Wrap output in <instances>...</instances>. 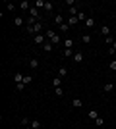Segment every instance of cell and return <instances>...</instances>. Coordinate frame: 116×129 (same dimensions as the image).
<instances>
[{
	"label": "cell",
	"instance_id": "1f68e13d",
	"mask_svg": "<svg viewBox=\"0 0 116 129\" xmlns=\"http://www.w3.org/2000/svg\"><path fill=\"white\" fill-rule=\"evenodd\" d=\"M105 43L108 44V46H112V43H114V39H112V37H106V39H105Z\"/></svg>",
	"mask_w": 116,
	"mask_h": 129
},
{
	"label": "cell",
	"instance_id": "cb8c5ba5",
	"mask_svg": "<svg viewBox=\"0 0 116 129\" xmlns=\"http://www.w3.org/2000/svg\"><path fill=\"white\" fill-rule=\"evenodd\" d=\"M64 48H74V41H72V39H66V43H64Z\"/></svg>",
	"mask_w": 116,
	"mask_h": 129
},
{
	"label": "cell",
	"instance_id": "ac0fdd59",
	"mask_svg": "<svg viewBox=\"0 0 116 129\" xmlns=\"http://www.w3.org/2000/svg\"><path fill=\"white\" fill-rule=\"evenodd\" d=\"M29 68L37 70V68H39V60H37V58H31V60H29Z\"/></svg>",
	"mask_w": 116,
	"mask_h": 129
},
{
	"label": "cell",
	"instance_id": "9c48e42d",
	"mask_svg": "<svg viewBox=\"0 0 116 129\" xmlns=\"http://www.w3.org/2000/svg\"><path fill=\"white\" fill-rule=\"evenodd\" d=\"M103 91L105 92H112L114 91V83H105V85H103Z\"/></svg>",
	"mask_w": 116,
	"mask_h": 129
},
{
	"label": "cell",
	"instance_id": "30bf717a",
	"mask_svg": "<svg viewBox=\"0 0 116 129\" xmlns=\"http://www.w3.org/2000/svg\"><path fill=\"white\" fill-rule=\"evenodd\" d=\"M54 23L60 27L62 23H64V16H62V14H56V16H54Z\"/></svg>",
	"mask_w": 116,
	"mask_h": 129
},
{
	"label": "cell",
	"instance_id": "4dcf8cb0",
	"mask_svg": "<svg viewBox=\"0 0 116 129\" xmlns=\"http://www.w3.org/2000/svg\"><path fill=\"white\" fill-rule=\"evenodd\" d=\"M31 81H33V77H31V75H25V77H23V83H25V85L31 83Z\"/></svg>",
	"mask_w": 116,
	"mask_h": 129
},
{
	"label": "cell",
	"instance_id": "8d00e7d4",
	"mask_svg": "<svg viewBox=\"0 0 116 129\" xmlns=\"http://www.w3.org/2000/svg\"><path fill=\"white\" fill-rule=\"evenodd\" d=\"M74 4H76V0H66V6H70V8H74Z\"/></svg>",
	"mask_w": 116,
	"mask_h": 129
},
{
	"label": "cell",
	"instance_id": "ffe728a7",
	"mask_svg": "<svg viewBox=\"0 0 116 129\" xmlns=\"http://www.w3.org/2000/svg\"><path fill=\"white\" fill-rule=\"evenodd\" d=\"M66 75H68V68H60V70H58V77H60V79H64Z\"/></svg>",
	"mask_w": 116,
	"mask_h": 129
},
{
	"label": "cell",
	"instance_id": "ba28073f",
	"mask_svg": "<svg viewBox=\"0 0 116 129\" xmlns=\"http://www.w3.org/2000/svg\"><path fill=\"white\" fill-rule=\"evenodd\" d=\"M74 62H76V64H81L83 62V52H76L74 54Z\"/></svg>",
	"mask_w": 116,
	"mask_h": 129
},
{
	"label": "cell",
	"instance_id": "ab89813d",
	"mask_svg": "<svg viewBox=\"0 0 116 129\" xmlns=\"http://www.w3.org/2000/svg\"><path fill=\"white\" fill-rule=\"evenodd\" d=\"M114 14H116V8H114Z\"/></svg>",
	"mask_w": 116,
	"mask_h": 129
},
{
	"label": "cell",
	"instance_id": "8fae6325",
	"mask_svg": "<svg viewBox=\"0 0 116 129\" xmlns=\"http://www.w3.org/2000/svg\"><path fill=\"white\" fill-rule=\"evenodd\" d=\"M83 23H85V27H89V29H91V27H95V19H93L91 16H87V19H85Z\"/></svg>",
	"mask_w": 116,
	"mask_h": 129
},
{
	"label": "cell",
	"instance_id": "7c38bea8",
	"mask_svg": "<svg viewBox=\"0 0 116 129\" xmlns=\"http://www.w3.org/2000/svg\"><path fill=\"white\" fill-rule=\"evenodd\" d=\"M19 10H31V4H29L27 0H21L19 2Z\"/></svg>",
	"mask_w": 116,
	"mask_h": 129
},
{
	"label": "cell",
	"instance_id": "d6986e66",
	"mask_svg": "<svg viewBox=\"0 0 116 129\" xmlns=\"http://www.w3.org/2000/svg\"><path fill=\"white\" fill-rule=\"evenodd\" d=\"M50 85L54 87V89H58V87L62 85V79H60V77H54V79H52V83H50Z\"/></svg>",
	"mask_w": 116,
	"mask_h": 129
},
{
	"label": "cell",
	"instance_id": "484cf974",
	"mask_svg": "<svg viewBox=\"0 0 116 129\" xmlns=\"http://www.w3.org/2000/svg\"><path fill=\"white\" fill-rule=\"evenodd\" d=\"M44 10H47V12H52V10H54V4H52V2H47V4H44Z\"/></svg>",
	"mask_w": 116,
	"mask_h": 129
},
{
	"label": "cell",
	"instance_id": "f1b7e54d",
	"mask_svg": "<svg viewBox=\"0 0 116 129\" xmlns=\"http://www.w3.org/2000/svg\"><path fill=\"white\" fill-rule=\"evenodd\" d=\"M54 94H56V96H62V94H64V91H62V87H58V89H54Z\"/></svg>",
	"mask_w": 116,
	"mask_h": 129
},
{
	"label": "cell",
	"instance_id": "f546056e",
	"mask_svg": "<svg viewBox=\"0 0 116 129\" xmlns=\"http://www.w3.org/2000/svg\"><path fill=\"white\" fill-rule=\"evenodd\" d=\"M77 14H79V12H77L76 6H74V8H70V16H77Z\"/></svg>",
	"mask_w": 116,
	"mask_h": 129
},
{
	"label": "cell",
	"instance_id": "d4e9b609",
	"mask_svg": "<svg viewBox=\"0 0 116 129\" xmlns=\"http://www.w3.org/2000/svg\"><path fill=\"white\" fill-rule=\"evenodd\" d=\"M21 125H23V127H29V125H31L29 118H25V116H23V118H21Z\"/></svg>",
	"mask_w": 116,
	"mask_h": 129
},
{
	"label": "cell",
	"instance_id": "277c9868",
	"mask_svg": "<svg viewBox=\"0 0 116 129\" xmlns=\"http://www.w3.org/2000/svg\"><path fill=\"white\" fill-rule=\"evenodd\" d=\"M44 43H47V35H43V33L35 35V44H44Z\"/></svg>",
	"mask_w": 116,
	"mask_h": 129
},
{
	"label": "cell",
	"instance_id": "5bb4252c",
	"mask_svg": "<svg viewBox=\"0 0 116 129\" xmlns=\"http://www.w3.org/2000/svg\"><path fill=\"white\" fill-rule=\"evenodd\" d=\"M23 77H25V75H21L19 71H17V73H14V81H16V85H17V83H23Z\"/></svg>",
	"mask_w": 116,
	"mask_h": 129
},
{
	"label": "cell",
	"instance_id": "74e56055",
	"mask_svg": "<svg viewBox=\"0 0 116 129\" xmlns=\"http://www.w3.org/2000/svg\"><path fill=\"white\" fill-rule=\"evenodd\" d=\"M110 48H112V50H114V52H116V41H114V43H112V46H110Z\"/></svg>",
	"mask_w": 116,
	"mask_h": 129
},
{
	"label": "cell",
	"instance_id": "5b68a950",
	"mask_svg": "<svg viewBox=\"0 0 116 129\" xmlns=\"http://www.w3.org/2000/svg\"><path fill=\"white\" fill-rule=\"evenodd\" d=\"M101 35H105V39L110 37V27L108 25H101Z\"/></svg>",
	"mask_w": 116,
	"mask_h": 129
},
{
	"label": "cell",
	"instance_id": "7402d4cb",
	"mask_svg": "<svg viewBox=\"0 0 116 129\" xmlns=\"http://www.w3.org/2000/svg\"><path fill=\"white\" fill-rule=\"evenodd\" d=\"M44 4H47V2H44V0H35V8H37V10H39V8H43V10H44Z\"/></svg>",
	"mask_w": 116,
	"mask_h": 129
},
{
	"label": "cell",
	"instance_id": "52a82bcc",
	"mask_svg": "<svg viewBox=\"0 0 116 129\" xmlns=\"http://www.w3.org/2000/svg\"><path fill=\"white\" fill-rule=\"evenodd\" d=\"M52 48H54V44L50 43V41H47V43L43 44V50H44V52H52Z\"/></svg>",
	"mask_w": 116,
	"mask_h": 129
},
{
	"label": "cell",
	"instance_id": "60d3db41",
	"mask_svg": "<svg viewBox=\"0 0 116 129\" xmlns=\"http://www.w3.org/2000/svg\"><path fill=\"white\" fill-rule=\"evenodd\" d=\"M114 21H116V19H114Z\"/></svg>",
	"mask_w": 116,
	"mask_h": 129
},
{
	"label": "cell",
	"instance_id": "603a6c76",
	"mask_svg": "<svg viewBox=\"0 0 116 129\" xmlns=\"http://www.w3.org/2000/svg\"><path fill=\"white\" fill-rule=\"evenodd\" d=\"M70 27H72V25L66 21V23H62V25H60V31H62V33H68V31H70Z\"/></svg>",
	"mask_w": 116,
	"mask_h": 129
},
{
	"label": "cell",
	"instance_id": "d6a6232c",
	"mask_svg": "<svg viewBox=\"0 0 116 129\" xmlns=\"http://www.w3.org/2000/svg\"><path fill=\"white\" fill-rule=\"evenodd\" d=\"M6 10H16V6H14V4H12V2H8V4H6Z\"/></svg>",
	"mask_w": 116,
	"mask_h": 129
},
{
	"label": "cell",
	"instance_id": "4316f807",
	"mask_svg": "<svg viewBox=\"0 0 116 129\" xmlns=\"http://www.w3.org/2000/svg\"><path fill=\"white\" fill-rule=\"evenodd\" d=\"M81 41L85 44H89V43H91V35H81Z\"/></svg>",
	"mask_w": 116,
	"mask_h": 129
},
{
	"label": "cell",
	"instance_id": "8992f818",
	"mask_svg": "<svg viewBox=\"0 0 116 129\" xmlns=\"http://www.w3.org/2000/svg\"><path fill=\"white\" fill-rule=\"evenodd\" d=\"M74 48H64V52H62V56H64V58H74Z\"/></svg>",
	"mask_w": 116,
	"mask_h": 129
},
{
	"label": "cell",
	"instance_id": "7a4b0ae2",
	"mask_svg": "<svg viewBox=\"0 0 116 129\" xmlns=\"http://www.w3.org/2000/svg\"><path fill=\"white\" fill-rule=\"evenodd\" d=\"M44 35H47V39H49L52 44H58V43H60V35H58L56 31H52V29H49V31L44 33Z\"/></svg>",
	"mask_w": 116,
	"mask_h": 129
},
{
	"label": "cell",
	"instance_id": "e0dca14e",
	"mask_svg": "<svg viewBox=\"0 0 116 129\" xmlns=\"http://www.w3.org/2000/svg\"><path fill=\"white\" fill-rule=\"evenodd\" d=\"M87 118H89V119H97V118H99L97 110H89V112H87Z\"/></svg>",
	"mask_w": 116,
	"mask_h": 129
},
{
	"label": "cell",
	"instance_id": "9a60e30c",
	"mask_svg": "<svg viewBox=\"0 0 116 129\" xmlns=\"http://www.w3.org/2000/svg\"><path fill=\"white\" fill-rule=\"evenodd\" d=\"M72 106L74 108H81L83 106V100H81V98H74V100H72Z\"/></svg>",
	"mask_w": 116,
	"mask_h": 129
},
{
	"label": "cell",
	"instance_id": "83f0119b",
	"mask_svg": "<svg viewBox=\"0 0 116 129\" xmlns=\"http://www.w3.org/2000/svg\"><path fill=\"white\" fill-rule=\"evenodd\" d=\"M77 19H79V21H85V19H87L85 12H79V14H77Z\"/></svg>",
	"mask_w": 116,
	"mask_h": 129
},
{
	"label": "cell",
	"instance_id": "2e32d148",
	"mask_svg": "<svg viewBox=\"0 0 116 129\" xmlns=\"http://www.w3.org/2000/svg\"><path fill=\"white\" fill-rule=\"evenodd\" d=\"M31 129H43V123H41L39 119H33V121H31Z\"/></svg>",
	"mask_w": 116,
	"mask_h": 129
},
{
	"label": "cell",
	"instance_id": "6da1fadb",
	"mask_svg": "<svg viewBox=\"0 0 116 129\" xmlns=\"http://www.w3.org/2000/svg\"><path fill=\"white\" fill-rule=\"evenodd\" d=\"M25 31L27 33H35V35H41V33H43V21H37L35 25H25Z\"/></svg>",
	"mask_w": 116,
	"mask_h": 129
},
{
	"label": "cell",
	"instance_id": "d590c367",
	"mask_svg": "<svg viewBox=\"0 0 116 129\" xmlns=\"http://www.w3.org/2000/svg\"><path fill=\"white\" fill-rule=\"evenodd\" d=\"M108 68H110L112 71H116V60H112V62H110V66H108Z\"/></svg>",
	"mask_w": 116,
	"mask_h": 129
},
{
	"label": "cell",
	"instance_id": "3957f363",
	"mask_svg": "<svg viewBox=\"0 0 116 129\" xmlns=\"http://www.w3.org/2000/svg\"><path fill=\"white\" fill-rule=\"evenodd\" d=\"M29 16H31V17H35L37 21H43V19H41V12H39L37 8H35V6H31V10H29Z\"/></svg>",
	"mask_w": 116,
	"mask_h": 129
},
{
	"label": "cell",
	"instance_id": "4fadbf2b",
	"mask_svg": "<svg viewBox=\"0 0 116 129\" xmlns=\"http://www.w3.org/2000/svg\"><path fill=\"white\" fill-rule=\"evenodd\" d=\"M14 25L16 27H23L25 25V19H23V17H16V19H14Z\"/></svg>",
	"mask_w": 116,
	"mask_h": 129
},
{
	"label": "cell",
	"instance_id": "f35d334b",
	"mask_svg": "<svg viewBox=\"0 0 116 129\" xmlns=\"http://www.w3.org/2000/svg\"><path fill=\"white\" fill-rule=\"evenodd\" d=\"M23 129H31V125H29V127H23Z\"/></svg>",
	"mask_w": 116,
	"mask_h": 129
},
{
	"label": "cell",
	"instance_id": "e575fe53",
	"mask_svg": "<svg viewBox=\"0 0 116 129\" xmlns=\"http://www.w3.org/2000/svg\"><path fill=\"white\" fill-rule=\"evenodd\" d=\"M95 121H97V125H99V127H101V125H105V119H103V118H97Z\"/></svg>",
	"mask_w": 116,
	"mask_h": 129
},
{
	"label": "cell",
	"instance_id": "44dd1931",
	"mask_svg": "<svg viewBox=\"0 0 116 129\" xmlns=\"http://www.w3.org/2000/svg\"><path fill=\"white\" fill-rule=\"evenodd\" d=\"M68 23H70V25H77V23H79L77 16H70V17H68Z\"/></svg>",
	"mask_w": 116,
	"mask_h": 129
},
{
	"label": "cell",
	"instance_id": "836d02e7",
	"mask_svg": "<svg viewBox=\"0 0 116 129\" xmlns=\"http://www.w3.org/2000/svg\"><path fill=\"white\" fill-rule=\"evenodd\" d=\"M16 89H17V91H23V89H25V83H17Z\"/></svg>",
	"mask_w": 116,
	"mask_h": 129
}]
</instances>
